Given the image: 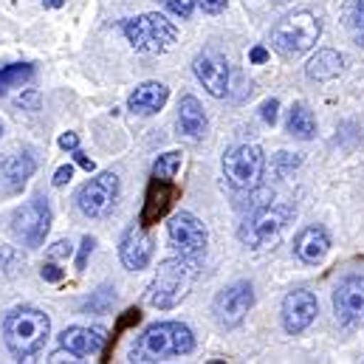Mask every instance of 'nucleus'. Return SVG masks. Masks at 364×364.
Returning a JSON list of instances; mask_svg holds the SVG:
<instances>
[{
    "label": "nucleus",
    "instance_id": "423d86ee",
    "mask_svg": "<svg viewBox=\"0 0 364 364\" xmlns=\"http://www.w3.org/2000/svg\"><path fill=\"white\" fill-rule=\"evenodd\" d=\"M266 170L263 150L257 144H235L223 156V176L235 189H252L257 186Z\"/></svg>",
    "mask_w": 364,
    "mask_h": 364
},
{
    "label": "nucleus",
    "instance_id": "4c0bfd02",
    "mask_svg": "<svg viewBox=\"0 0 364 364\" xmlns=\"http://www.w3.org/2000/svg\"><path fill=\"white\" fill-rule=\"evenodd\" d=\"M249 57H252V63H257V65H260V63H266V60H269V51H266L263 46H255Z\"/></svg>",
    "mask_w": 364,
    "mask_h": 364
},
{
    "label": "nucleus",
    "instance_id": "2eb2a0df",
    "mask_svg": "<svg viewBox=\"0 0 364 364\" xmlns=\"http://www.w3.org/2000/svg\"><path fill=\"white\" fill-rule=\"evenodd\" d=\"M316 314H319V302H316V296H314L311 291H305V288L291 291V294L282 299V328H285L291 336L302 333V331L316 319Z\"/></svg>",
    "mask_w": 364,
    "mask_h": 364
},
{
    "label": "nucleus",
    "instance_id": "0eeeda50",
    "mask_svg": "<svg viewBox=\"0 0 364 364\" xmlns=\"http://www.w3.org/2000/svg\"><path fill=\"white\" fill-rule=\"evenodd\" d=\"M48 229H51V209H48V203L43 198H34V200L23 203L11 215V232L28 249H40L46 235H48Z\"/></svg>",
    "mask_w": 364,
    "mask_h": 364
},
{
    "label": "nucleus",
    "instance_id": "bb28decb",
    "mask_svg": "<svg viewBox=\"0 0 364 364\" xmlns=\"http://www.w3.org/2000/svg\"><path fill=\"white\" fill-rule=\"evenodd\" d=\"M353 31H356V40L364 46V0H356V9H353Z\"/></svg>",
    "mask_w": 364,
    "mask_h": 364
},
{
    "label": "nucleus",
    "instance_id": "1a4fd4ad",
    "mask_svg": "<svg viewBox=\"0 0 364 364\" xmlns=\"http://www.w3.org/2000/svg\"><path fill=\"white\" fill-rule=\"evenodd\" d=\"M116 198H119V178L113 173H99L77 192V206L85 218H105L113 209Z\"/></svg>",
    "mask_w": 364,
    "mask_h": 364
},
{
    "label": "nucleus",
    "instance_id": "e433bc0d",
    "mask_svg": "<svg viewBox=\"0 0 364 364\" xmlns=\"http://www.w3.org/2000/svg\"><path fill=\"white\" fill-rule=\"evenodd\" d=\"M74 161H77V164H80L82 170H88V173H93V161L88 159V156H85V153H82V150H80V147L74 150Z\"/></svg>",
    "mask_w": 364,
    "mask_h": 364
},
{
    "label": "nucleus",
    "instance_id": "4468645a",
    "mask_svg": "<svg viewBox=\"0 0 364 364\" xmlns=\"http://www.w3.org/2000/svg\"><path fill=\"white\" fill-rule=\"evenodd\" d=\"M192 71H195L198 82L212 93L215 99H220V96L229 93V77H232V71H229V63L218 51H200L192 60Z\"/></svg>",
    "mask_w": 364,
    "mask_h": 364
},
{
    "label": "nucleus",
    "instance_id": "2f4dec72",
    "mask_svg": "<svg viewBox=\"0 0 364 364\" xmlns=\"http://www.w3.org/2000/svg\"><path fill=\"white\" fill-rule=\"evenodd\" d=\"M71 178H74V167H71V164H63V167L54 173L51 183H54V186H65V183L71 181Z\"/></svg>",
    "mask_w": 364,
    "mask_h": 364
},
{
    "label": "nucleus",
    "instance_id": "4be33fe9",
    "mask_svg": "<svg viewBox=\"0 0 364 364\" xmlns=\"http://www.w3.org/2000/svg\"><path fill=\"white\" fill-rule=\"evenodd\" d=\"M342 68H345L342 54L333 51V48H322V51H316V54L311 57V63H308L305 71H308L311 80H316V82H328V80H336V77L342 74Z\"/></svg>",
    "mask_w": 364,
    "mask_h": 364
},
{
    "label": "nucleus",
    "instance_id": "cd10ccee",
    "mask_svg": "<svg viewBox=\"0 0 364 364\" xmlns=\"http://www.w3.org/2000/svg\"><path fill=\"white\" fill-rule=\"evenodd\" d=\"M17 107H23V110H40V93L37 91H26L23 96H17V102H14Z\"/></svg>",
    "mask_w": 364,
    "mask_h": 364
},
{
    "label": "nucleus",
    "instance_id": "ddd939ff",
    "mask_svg": "<svg viewBox=\"0 0 364 364\" xmlns=\"http://www.w3.org/2000/svg\"><path fill=\"white\" fill-rule=\"evenodd\" d=\"M153 252H156V243H153V237L147 235V226L133 223V226L124 229L122 243H119V257H122L124 269H130V272L147 269L150 260H153Z\"/></svg>",
    "mask_w": 364,
    "mask_h": 364
},
{
    "label": "nucleus",
    "instance_id": "aec40b11",
    "mask_svg": "<svg viewBox=\"0 0 364 364\" xmlns=\"http://www.w3.org/2000/svg\"><path fill=\"white\" fill-rule=\"evenodd\" d=\"M34 170H37V164H34V159L28 153H14L6 161H0V181L6 183L9 189H20L34 176Z\"/></svg>",
    "mask_w": 364,
    "mask_h": 364
},
{
    "label": "nucleus",
    "instance_id": "c756f323",
    "mask_svg": "<svg viewBox=\"0 0 364 364\" xmlns=\"http://www.w3.org/2000/svg\"><path fill=\"white\" fill-rule=\"evenodd\" d=\"M93 246H96V240H93L91 235H85V237H82V249H80V257H77V269H85V263H88V255L93 252Z\"/></svg>",
    "mask_w": 364,
    "mask_h": 364
},
{
    "label": "nucleus",
    "instance_id": "f03ea898",
    "mask_svg": "<svg viewBox=\"0 0 364 364\" xmlns=\"http://www.w3.org/2000/svg\"><path fill=\"white\" fill-rule=\"evenodd\" d=\"M51 333V319L37 308H14L3 319V339L6 348L17 359L34 356Z\"/></svg>",
    "mask_w": 364,
    "mask_h": 364
},
{
    "label": "nucleus",
    "instance_id": "473e14b6",
    "mask_svg": "<svg viewBox=\"0 0 364 364\" xmlns=\"http://www.w3.org/2000/svg\"><path fill=\"white\" fill-rule=\"evenodd\" d=\"M206 14H220L226 9V0H195Z\"/></svg>",
    "mask_w": 364,
    "mask_h": 364
},
{
    "label": "nucleus",
    "instance_id": "a211bd4d",
    "mask_svg": "<svg viewBox=\"0 0 364 364\" xmlns=\"http://www.w3.org/2000/svg\"><path fill=\"white\" fill-rule=\"evenodd\" d=\"M178 192H176V186L173 181H164V178H156L153 176V181H150V189H147V203H144V209H141V226H153L159 218H164V212L170 209V203H173V198H176Z\"/></svg>",
    "mask_w": 364,
    "mask_h": 364
},
{
    "label": "nucleus",
    "instance_id": "412c9836",
    "mask_svg": "<svg viewBox=\"0 0 364 364\" xmlns=\"http://www.w3.org/2000/svg\"><path fill=\"white\" fill-rule=\"evenodd\" d=\"M178 130L189 139H203L206 133V113L195 96H183L178 105Z\"/></svg>",
    "mask_w": 364,
    "mask_h": 364
},
{
    "label": "nucleus",
    "instance_id": "9d476101",
    "mask_svg": "<svg viewBox=\"0 0 364 364\" xmlns=\"http://www.w3.org/2000/svg\"><path fill=\"white\" fill-rule=\"evenodd\" d=\"M215 319L223 328H237L255 308V288L249 282H232L215 296Z\"/></svg>",
    "mask_w": 364,
    "mask_h": 364
},
{
    "label": "nucleus",
    "instance_id": "72a5a7b5",
    "mask_svg": "<svg viewBox=\"0 0 364 364\" xmlns=\"http://www.w3.org/2000/svg\"><path fill=\"white\" fill-rule=\"evenodd\" d=\"M277 107H279L277 99H269V102L263 105V122H266V124H274V122H277Z\"/></svg>",
    "mask_w": 364,
    "mask_h": 364
},
{
    "label": "nucleus",
    "instance_id": "7ed1b4c3",
    "mask_svg": "<svg viewBox=\"0 0 364 364\" xmlns=\"http://www.w3.org/2000/svg\"><path fill=\"white\" fill-rule=\"evenodd\" d=\"M195 279H198V257H186V255L170 257L159 266V272L150 282L147 299H150L153 308L170 311L189 294Z\"/></svg>",
    "mask_w": 364,
    "mask_h": 364
},
{
    "label": "nucleus",
    "instance_id": "a878e982",
    "mask_svg": "<svg viewBox=\"0 0 364 364\" xmlns=\"http://www.w3.org/2000/svg\"><path fill=\"white\" fill-rule=\"evenodd\" d=\"M164 6H167L176 17L186 20V17L192 14V9H195V0H164Z\"/></svg>",
    "mask_w": 364,
    "mask_h": 364
},
{
    "label": "nucleus",
    "instance_id": "39448f33",
    "mask_svg": "<svg viewBox=\"0 0 364 364\" xmlns=\"http://www.w3.org/2000/svg\"><path fill=\"white\" fill-rule=\"evenodd\" d=\"M319 34H322V23L316 14L294 11V14L282 17L272 28V46L282 57H299L316 46Z\"/></svg>",
    "mask_w": 364,
    "mask_h": 364
},
{
    "label": "nucleus",
    "instance_id": "58836bf2",
    "mask_svg": "<svg viewBox=\"0 0 364 364\" xmlns=\"http://www.w3.org/2000/svg\"><path fill=\"white\" fill-rule=\"evenodd\" d=\"M46 3V9H57V6H63L65 0H43Z\"/></svg>",
    "mask_w": 364,
    "mask_h": 364
},
{
    "label": "nucleus",
    "instance_id": "f3484780",
    "mask_svg": "<svg viewBox=\"0 0 364 364\" xmlns=\"http://www.w3.org/2000/svg\"><path fill=\"white\" fill-rule=\"evenodd\" d=\"M105 342H107V336H105L102 328H65L60 333V348L71 350L77 359L102 353Z\"/></svg>",
    "mask_w": 364,
    "mask_h": 364
},
{
    "label": "nucleus",
    "instance_id": "7c9ffc66",
    "mask_svg": "<svg viewBox=\"0 0 364 364\" xmlns=\"http://www.w3.org/2000/svg\"><path fill=\"white\" fill-rule=\"evenodd\" d=\"M40 277H43L46 282H60V279L65 277V272H63L60 266H54V263H46V266L40 269Z\"/></svg>",
    "mask_w": 364,
    "mask_h": 364
},
{
    "label": "nucleus",
    "instance_id": "5701e85b",
    "mask_svg": "<svg viewBox=\"0 0 364 364\" xmlns=\"http://www.w3.org/2000/svg\"><path fill=\"white\" fill-rule=\"evenodd\" d=\"M285 130H288L294 139H302V141L314 139V136H316V116H314V110H311L308 105L296 102V105L288 110Z\"/></svg>",
    "mask_w": 364,
    "mask_h": 364
},
{
    "label": "nucleus",
    "instance_id": "9b49d317",
    "mask_svg": "<svg viewBox=\"0 0 364 364\" xmlns=\"http://www.w3.org/2000/svg\"><path fill=\"white\" fill-rule=\"evenodd\" d=\"M333 314L345 328L364 325V277H345L333 291Z\"/></svg>",
    "mask_w": 364,
    "mask_h": 364
},
{
    "label": "nucleus",
    "instance_id": "6e6552de",
    "mask_svg": "<svg viewBox=\"0 0 364 364\" xmlns=\"http://www.w3.org/2000/svg\"><path fill=\"white\" fill-rule=\"evenodd\" d=\"M291 220V209L288 206H263L257 209L252 218H246V223L240 226V240L252 249L269 246L272 240H277L285 226Z\"/></svg>",
    "mask_w": 364,
    "mask_h": 364
},
{
    "label": "nucleus",
    "instance_id": "393cba45",
    "mask_svg": "<svg viewBox=\"0 0 364 364\" xmlns=\"http://www.w3.org/2000/svg\"><path fill=\"white\" fill-rule=\"evenodd\" d=\"M181 159L183 153H178V150H170V153L159 156L156 164H153V176L156 178H164V181H173L178 176V170H181Z\"/></svg>",
    "mask_w": 364,
    "mask_h": 364
},
{
    "label": "nucleus",
    "instance_id": "f8f14e48",
    "mask_svg": "<svg viewBox=\"0 0 364 364\" xmlns=\"http://www.w3.org/2000/svg\"><path fill=\"white\" fill-rule=\"evenodd\" d=\"M167 235H170V243H173L181 255H186V257H198V255L206 249V240H209L206 226H203L195 215H189V212H178V215L170 218Z\"/></svg>",
    "mask_w": 364,
    "mask_h": 364
},
{
    "label": "nucleus",
    "instance_id": "ea45409f",
    "mask_svg": "<svg viewBox=\"0 0 364 364\" xmlns=\"http://www.w3.org/2000/svg\"><path fill=\"white\" fill-rule=\"evenodd\" d=\"M0 133H3V124H0Z\"/></svg>",
    "mask_w": 364,
    "mask_h": 364
},
{
    "label": "nucleus",
    "instance_id": "f704fd0d",
    "mask_svg": "<svg viewBox=\"0 0 364 364\" xmlns=\"http://www.w3.org/2000/svg\"><path fill=\"white\" fill-rule=\"evenodd\" d=\"M48 362H51V364H60V362H80V359H77V356H74L71 350L60 348V350H54V353L48 356Z\"/></svg>",
    "mask_w": 364,
    "mask_h": 364
},
{
    "label": "nucleus",
    "instance_id": "c9c22d12",
    "mask_svg": "<svg viewBox=\"0 0 364 364\" xmlns=\"http://www.w3.org/2000/svg\"><path fill=\"white\" fill-rule=\"evenodd\" d=\"M60 147H63V150H68V153H74V150L80 147L77 133H63V136H60Z\"/></svg>",
    "mask_w": 364,
    "mask_h": 364
},
{
    "label": "nucleus",
    "instance_id": "6ab92c4d",
    "mask_svg": "<svg viewBox=\"0 0 364 364\" xmlns=\"http://www.w3.org/2000/svg\"><path fill=\"white\" fill-rule=\"evenodd\" d=\"M167 99H170V88L164 82H141L136 91L130 93L127 107L139 116H153L167 105Z\"/></svg>",
    "mask_w": 364,
    "mask_h": 364
},
{
    "label": "nucleus",
    "instance_id": "20e7f679",
    "mask_svg": "<svg viewBox=\"0 0 364 364\" xmlns=\"http://www.w3.org/2000/svg\"><path fill=\"white\" fill-rule=\"evenodd\" d=\"M122 31H124L127 43L141 54H164L178 40L176 26L164 14H156V11L122 20Z\"/></svg>",
    "mask_w": 364,
    "mask_h": 364
},
{
    "label": "nucleus",
    "instance_id": "f257e3e1",
    "mask_svg": "<svg viewBox=\"0 0 364 364\" xmlns=\"http://www.w3.org/2000/svg\"><path fill=\"white\" fill-rule=\"evenodd\" d=\"M195 350V336L181 322H156L133 345V362H164L173 356H186Z\"/></svg>",
    "mask_w": 364,
    "mask_h": 364
},
{
    "label": "nucleus",
    "instance_id": "c85d7f7f",
    "mask_svg": "<svg viewBox=\"0 0 364 364\" xmlns=\"http://www.w3.org/2000/svg\"><path fill=\"white\" fill-rule=\"evenodd\" d=\"M71 252H74V246H71L68 240H57V243L48 249V257H51V260H63V257H71Z\"/></svg>",
    "mask_w": 364,
    "mask_h": 364
},
{
    "label": "nucleus",
    "instance_id": "b1692460",
    "mask_svg": "<svg viewBox=\"0 0 364 364\" xmlns=\"http://www.w3.org/2000/svg\"><path fill=\"white\" fill-rule=\"evenodd\" d=\"M31 74H34V68H31L28 63H14V65L0 68V93H6L9 88H14V85L28 82Z\"/></svg>",
    "mask_w": 364,
    "mask_h": 364
},
{
    "label": "nucleus",
    "instance_id": "dca6fc26",
    "mask_svg": "<svg viewBox=\"0 0 364 364\" xmlns=\"http://www.w3.org/2000/svg\"><path fill=\"white\" fill-rule=\"evenodd\" d=\"M328 252H331V237L322 226H305L294 237V255L308 266H319L328 257Z\"/></svg>",
    "mask_w": 364,
    "mask_h": 364
}]
</instances>
